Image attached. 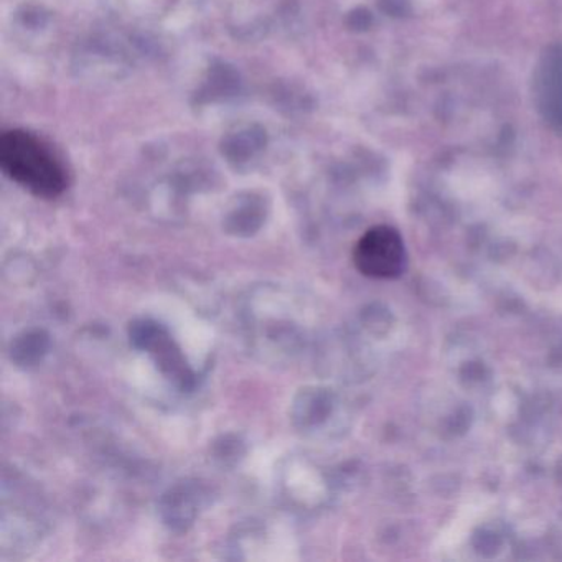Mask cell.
I'll return each instance as SVG.
<instances>
[{"instance_id": "1", "label": "cell", "mask_w": 562, "mask_h": 562, "mask_svg": "<svg viewBox=\"0 0 562 562\" xmlns=\"http://www.w3.org/2000/svg\"><path fill=\"white\" fill-rule=\"evenodd\" d=\"M0 169L41 199H57L68 189V173L60 157L29 131L11 130L2 134Z\"/></svg>"}, {"instance_id": "2", "label": "cell", "mask_w": 562, "mask_h": 562, "mask_svg": "<svg viewBox=\"0 0 562 562\" xmlns=\"http://www.w3.org/2000/svg\"><path fill=\"white\" fill-rule=\"evenodd\" d=\"M353 262L355 268L367 278H400L407 266L403 236L391 226H373L355 245Z\"/></svg>"}]
</instances>
